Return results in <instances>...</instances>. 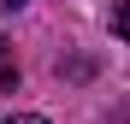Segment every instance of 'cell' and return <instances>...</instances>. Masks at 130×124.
<instances>
[{
    "mask_svg": "<svg viewBox=\"0 0 130 124\" xmlns=\"http://www.w3.org/2000/svg\"><path fill=\"white\" fill-rule=\"evenodd\" d=\"M112 30H118V36L130 41V0H124V6H118V18H112Z\"/></svg>",
    "mask_w": 130,
    "mask_h": 124,
    "instance_id": "2",
    "label": "cell"
},
{
    "mask_svg": "<svg viewBox=\"0 0 130 124\" xmlns=\"http://www.w3.org/2000/svg\"><path fill=\"white\" fill-rule=\"evenodd\" d=\"M12 83H18V65L6 59V36H0V89H12Z\"/></svg>",
    "mask_w": 130,
    "mask_h": 124,
    "instance_id": "1",
    "label": "cell"
},
{
    "mask_svg": "<svg viewBox=\"0 0 130 124\" xmlns=\"http://www.w3.org/2000/svg\"><path fill=\"white\" fill-rule=\"evenodd\" d=\"M0 6H24V0H0Z\"/></svg>",
    "mask_w": 130,
    "mask_h": 124,
    "instance_id": "4",
    "label": "cell"
},
{
    "mask_svg": "<svg viewBox=\"0 0 130 124\" xmlns=\"http://www.w3.org/2000/svg\"><path fill=\"white\" fill-rule=\"evenodd\" d=\"M6 124H47V118H36V112H18V118H6Z\"/></svg>",
    "mask_w": 130,
    "mask_h": 124,
    "instance_id": "3",
    "label": "cell"
}]
</instances>
